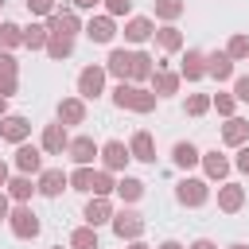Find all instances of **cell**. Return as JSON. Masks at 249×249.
<instances>
[{"label": "cell", "mask_w": 249, "mask_h": 249, "mask_svg": "<svg viewBox=\"0 0 249 249\" xmlns=\"http://www.w3.org/2000/svg\"><path fill=\"white\" fill-rule=\"evenodd\" d=\"M128 249H152V245H144V241L136 237V241H128Z\"/></svg>", "instance_id": "50"}, {"label": "cell", "mask_w": 249, "mask_h": 249, "mask_svg": "<svg viewBox=\"0 0 249 249\" xmlns=\"http://www.w3.org/2000/svg\"><path fill=\"white\" fill-rule=\"evenodd\" d=\"M179 78H187V82H198V78H206V51H187L183 54V66H179Z\"/></svg>", "instance_id": "19"}, {"label": "cell", "mask_w": 249, "mask_h": 249, "mask_svg": "<svg viewBox=\"0 0 249 249\" xmlns=\"http://www.w3.org/2000/svg\"><path fill=\"white\" fill-rule=\"evenodd\" d=\"M66 187H70V175H66L62 167H43V171H39V179H35V191H39V195H47V198H58Z\"/></svg>", "instance_id": "4"}, {"label": "cell", "mask_w": 249, "mask_h": 249, "mask_svg": "<svg viewBox=\"0 0 249 249\" xmlns=\"http://www.w3.org/2000/svg\"><path fill=\"white\" fill-rule=\"evenodd\" d=\"M113 187H117L113 171H105V167H101V171H93V191H89V195H109Z\"/></svg>", "instance_id": "38"}, {"label": "cell", "mask_w": 249, "mask_h": 249, "mask_svg": "<svg viewBox=\"0 0 249 249\" xmlns=\"http://www.w3.org/2000/svg\"><path fill=\"white\" fill-rule=\"evenodd\" d=\"M175 198H179L183 206H202V202L210 198V183H206V179H179Z\"/></svg>", "instance_id": "6"}, {"label": "cell", "mask_w": 249, "mask_h": 249, "mask_svg": "<svg viewBox=\"0 0 249 249\" xmlns=\"http://www.w3.org/2000/svg\"><path fill=\"white\" fill-rule=\"evenodd\" d=\"M183 0H156V19H163V23H175L179 16H183Z\"/></svg>", "instance_id": "34"}, {"label": "cell", "mask_w": 249, "mask_h": 249, "mask_svg": "<svg viewBox=\"0 0 249 249\" xmlns=\"http://www.w3.org/2000/svg\"><path fill=\"white\" fill-rule=\"evenodd\" d=\"M8 179H12V171H8V163H4V160H0V191H4V187H8Z\"/></svg>", "instance_id": "48"}, {"label": "cell", "mask_w": 249, "mask_h": 249, "mask_svg": "<svg viewBox=\"0 0 249 249\" xmlns=\"http://www.w3.org/2000/svg\"><path fill=\"white\" fill-rule=\"evenodd\" d=\"M226 249H249V245H241V241H233V245H226Z\"/></svg>", "instance_id": "52"}, {"label": "cell", "mask_w": 249, "mask_h": 249, "mask_svg": "<svg viewBox=\"0 0 249 249\" xmlns=\"http://www.w3.org/2000/svg\"><path fill=\"white\" fill-rule=\"evenodd\" d=\"M47 39H51V31H47L43 23L23 27V47H27V51H43V47H47Z\"/></svg>", "instance_id": "31"}, {"label": "cell", "mask_w": 249, "mask_h": 249, "mask_svg": "<svg viewBox=\"0 0 249 249\" xmlns=\"http://www.w3.org/2000/svg\"><path fill=\"white\" fill-rule=\"evenodd\" d=\"M27 132H31V121H27V117H19V113H4V117H0V140L23 144Z\"/></svg>", "instance_id": "8"}, {"label": "cell", "mask_w": 249, "mask_h": 249, "mask_svg": "<svg viewBox=\"0 0 249 249\" xmlns=\"http://www.w3.org/2000/svg\"><path fill=\"white\" fill-rule=\"evenodd\" d=\"M51 249H62V245H51Z\"/></svg>", "instance_id": "53"}, {"label": "cell", "mask_w": 249, "mask_h": 249, "mask_svg": "<svg viewBox=\"0 0 249 249\" xmlns=\"http://www.w3.org/2000/svg\"><path fill=\"white\" fill-rule=\"evenodd\" d=\"M113 105L117 109H132V113H152L156 109V93L144 89V86H136V82H117Z\"/></svg>", "instance_id": "1"}, {"label": "cell", "mask_w": 249, "mask_h": 249, "mask_svg": "<svg viewBox=\"0 0 249 249\" xmlns=\"http://www.w3.org/2000/svg\"><path fill=\"white\" fill-rule=\"evenodd\" d=\"M8 226H12V233L19 237V241H31V237H39V214L27 206V202H16L12 210H8Z\"/></svg>", "instance_id": "2"}, {"label": "cell", "mask_w": 249, "mask_h": 249, "mask_svg": "<svg viewBox=\"0 0 249 249\" xmlns=\"http://www.w3.org/2000/svg\"><path fill=\"white\" fill-rule=\"evenodd\" d=\"M101 89H105V66H86L78 74V97L82 101H93Z\"/></svg>", "instance_id": "7"}, {"label": "cell", "mask_w": 249, "mask_h": 249, "mask_svg": "<svg viewBox=\"0 0 249 249\" xmlns=\"http://www.w3.org/2000/svg\"><path fill=\"white\" fill-rule=\"evenodd\" d=\"M124 202H136V198H144V183L140 179H132V175H124V179H117V187H113Z\"/></svg>", "instance_id": "32"}, {"label": "cell", "mask_w": 249, "mask_h": 249, "mask_svg": "<svg viewBox=\"0 0 249 249\" xmlns=\"http://www.w3.org/2000/svg\"><path fill=\"white\" fill-rule=\"evenodd\" d=\"M82 218H86V226H105L109 218H113V202L105 198V195H93L89 202H86V210H82Z\"/></svg>", "instance_id": "14"}, {"label": "cell", "mask_w": 249, "mask_h": 249, "mask_svg": "<svg viewBox=\"0 0 249 249\" xmlns=\"http://www.w3.org/2000/svg\"><path fill=\"white\" fill-rule=\"evenodd\" d=\"M152 39H156V43H160L167 54H171V51H183V31H179L175 23H163V27H156V31H152Z\"/></svg>", "instance_id": "26"}, {"label": "cell", "mask_w": 249, "mask_h": 249, "mask_svg": "<svg viewBox=\"0 0 249 249\" xmlns=\"http://www.w3.org/2000/svg\"><path fill=\"white\" fill-rule=\"evenodd\" d=\"M210 105H214L222 117H233V109H237V97H233V93H218V97H210Z\"/></svg>", "instance_id": "40"}, {"label": "cell", "mask_w": 249, "mask_h": 249, "mask_svg": "<svg viewBox=\"0 0 249 249\" xmlns=\"http://www.w3.org/2000/svg\"><path fill=\"white\" fill-rule=\"evenodd\" d=\"M187 249H218V245H214V241H210V237H198V241H191V245H187Z\"/></svg>", "instance_id": "47"}, {"label": "cell", "mask_w": 249, "mask_h": 249, "mask_svg": "<svg viewBox=\"0 0 249 249\" xmlns=\"http://www.w3.org/2000/svg\"><path fill=\"white\" fill-rule=\"evenodd\" d=\"M152 31H156V23H152L148 16H132V19L124 23V39H128V43H148Z\"/></svg>", "instance_id": "23"}, {"label": "cell", "mask_w": 249, "mask_h": 249, "mask_svg": "<svg viewBox=\"0 0 249 249\" xmlns=\"http://www.w3.org/2000/svg\"><path fill=\"white\" fill-rule=\"evenodd\" d=\"M109 226H113V233L121 241H136L144 233V214H136V210H113Z\"/></svg>", "instance_id": "3"}, {"label": "cell", "mask_w": 249, "mask_h": 249, "mask_svg": "<svg viewBox=\"0 0 249 249\" xmlns=\"http://www.w3.org/2000/svg\"><path fill=\"white\" fill-rule=\"evenodd\" d=\"M198 163H202L206 179H218V183H226V175H230V167H233L218 148H214V152H202V160H198Z\"/></svg>", "instance_id": "20"}, {"label": "cell", "mask_w": 249, "mask_h": 249, "mask_svg": "<svg viewBox=\"0 0 249 249\" xmlns=\"http://www.w3.org/2000/svg\"><path fill=\"white\" fill-rule=\"evenodd\" d=\"M97 152H101V148L93 144V136H74V140L66 144V156H70V160H74L78 167H89Z\"/></svg>", "instance_id": "13"}, {"label": "cell", "mask_w": 249, "mask_h": 249, "mask_svg": "<svg viewBox=\"0 0 249 249\" xmlns=\"http://www.w3.org/2000/svg\"><path fill=\"white\" fill-rule=\"evenodd\" d=\"M152 93L156 97H171V93H179V74H171V70H152Z\"/></svg>", "instance_id": "24"}, {"label": "cell", "mask_w": 249, "mask_h": 249, "mask_svg": "<svg viewBox=\"0 0 249 249\" xmlns=\"http://www.w3.org/2000/svg\"><path fill=\"white\" fill-rule=\"evenodd\" d=\"M97 156H101V167H105V171H124V163L132 160V156H128V144H124V140H105Z\"/></svg>", "instance_id": "9"}, {"label": "cell", "mask_w": 249, "mask_h": 249, "mask_svg": "<svg viewBox=\"0 0 249 249\" xmlns=\"http://www.w3.org/2000/svg\"><path fill=\"white\" fill-rule=\"evenodd\" d=\"M8 198L12 202H27L31 195H35V183H31V175H16V179H8Z\"/></svg>", "instance_id": "28"}, {"label": "cell", "mask_w": 249, "mask_h": 249, "mask_svg": "<svg viewBox=\"0 0 249 249\" xmlns=\"http://www.w3.org/2000/svg\"><path fill=\"white\" fill-rule=\"evenodd\" d=\"M70 249H101V245H97V230H93V226H78V230L70 233Z\"/></svg>", "instance_id": "33"}, {"label": "cell", "mask_w": 249, "mask_h": 249, "mask_svg": "<svg viewBox=\"0 0 249 249\" xmlns=\"http://www.w3.org/2000/svg\"><path fill=\"white\" fill-rule=\"evenodd\" d=\"M93 43H113V35H117V23H113V16H93L86 27H82Z\"/></svg>", "instance_id": "21"}, {"label": "cell", "mask_w": 249, "mask_h": 249, "mask_svg": "<svg viewBox=\"0 0 249 249\" xmlns=\"http://www.w3.org/2000/svg\"><path fill=\"white\" fill-rule=\"evenodd\" d=\"M4 113H8V97H0V117H4Z\"/></svg>", "instance_id": "51"}, {"label": "cell", "mask_w": 249, "mask_h": 249, "mask_svg": "<svg viewBox=\"0 0 249 249\" xmlns=\"http://www.w3.org/2000/svg\"><path fill=\"white\" fill-rule=\"evenodd\" d=\"M206 109H210V97L206 93H191L187 97V117H202Z\"/></svg>", "instance_id": "39"}, {"label": "cell", "mask_w": 249, "mask_h": 249, "mask_svg": "<svg viewBox=\"0 0 249 249\" xmlns=\"http://www.w3.org/2000/svg\"><path fill=\"white\" fill-rule=\"evenodd\" d=\"M8 210H12V198H8V191H0V222L8 218Z\"/></svg>", "instance_id": "46"}, {"label": "cell", "mask_w": 249, "mask_h": 249, "mask_svg": "<svg viewBox=\"0 0 249 249\" xmlns=\"http://www.w3.org/2000/svg\"><path fill=\"white\" fill-rule=\"evenodd\" d=\"M27 12L31 16H51L54 12V0H27Z\"/></svg>", "instance_id": "42"}, {"label": "cell", "mask_w": 249, "mask_h": 249, "mask_svg": "<svg viewBox=\"0 0 249 249\" xmlns=\"http://www.w3.org/2000/svg\"><path fill=\"white\" fill-rule=\"evenodd\" d=\"M233 167H237L241 175H249V144H241V148H237V160H233Z\"/></svg>", "instance_id": "44"}, {"label": "cell", "mask_w": 249, "mask_h": 249, "mask_svg": "<svg viewBox=\"0 0 249 249\" xmlns=\"http://www.w3.org/2000/svg\"><path fill=\"white\" fill-rule=\"evenodd\" d=\"M160 249H187V245H179V241H163Z\"/></svg>", "instance_id": "49"}, {"label": "cell", "mask_w": 249, "mask_h": 249, "mask_svg": "<svg viewBox=\"0 0 249 249\" xmlns=\"http://www.w3.org/2000/svg\"><path fill=\"white\" fill-rule=\"evenodd\" d=\"M206 78L230 82V78H233V58H230L226 51H210V54H206Z\"/></svg>", "instance_id": "16"}, {"label": "cell", "mask_w": 249, "mask_h": 249, "mask_svg": "<svg viewBox=\"0 0 249 249\" xmlns=\"http://www.w3.org/2000/svg\"><path fill=\"white\" fill-rule=\"evenodd\" d=\"M70 4H74V12H93L101 0H70Z\"/></svg>", "instance_id": "45"}, {"label": "cell", "mask_w": 249, "mask_h": 249, "mask_svg": "<svg viewBox=\"0 0 249 249\" xmlns=\"http://www.w3.org/2000/svg\"><path fill=\"white\" fill-rule=\"evenodd\" d=\"M226 54H230L233 62L249 58V35H230V43H226Z\"/></svg>", "instance_id": "37"}, {"label": "cell", "mask_w": 249, "mask_h": 249, "mask_svg": "<svg viewBox=\"0 0 249 249\" xmlns=\"http://www.w3.org/2000/svg\"><path fill=\"white\" fill-rule=\"evenodd\" d=\"M152 70H156L152 54H144V51H132V74H128V82H148V78H152Z\"/></svg>", "instance_id": "29"}, {"label": "cell", "mask_w": 249, "mask_h": 249, "mask_svg": "<svg viewBox=\"0 0 249 249\" xmlns=\"http://www.w3.org/2000/svg\"><path fill=\"white\" fill-rule=\"evenodd\" d=\"M222 140H226L230 148H241V144L249 140V121H241V117H226V124H222Z\"/></svg>", "instance_id": "22"}, {"label": "cell", "mask_w": 249, "mask_h": 249, "mask_svg": "<svg viewBox=\"0 0 249 249\" xmlns=\"http://www.w3.org/2000/svg\"><path fill=\"white\" fill-rule=\"evenodd\" d=\"M128 156L132 160H140V163H156V140H152V132H132V140H128Z\"/></svg>", "instance_id": "17"}, {"label": "cell", "mask_w": 249, "mask_h": 249, "mask_svg": "<svg viewBox=\"0 0 249 249\" xmlns=\"http://www.w3.org/2000/svg\"><path fill=\"white\" fill-rule=\"evenodd\" d=\"M66 144H70V136H66V124H62V121L43 128V140H39V148H43L47 156H62V152H66Z\"/></svg>", "instance_id": "12"}, {"label": "cell", "mask_w": 249, "mask_h": 249, "mask_svg": "<svg viewBox=\"0 0 249 249\" xmlns=\"http://www.w3.org/2000/svg\"><path fill=\"white\" fill-rule=\"evenodd\" d=\"M233 97H237V101H249V74H241V78L233 82Z\"/></svg>", "instance_id": "43"}, {"label": "cell", "mask_w": 249, "mask_h": 249, "mask_svg": "<svg viewBox=\"0 0 249 249\" xmlns=\"http://www.w3.org/2000/svg\"><path fill=\"white\" fill-rule=\"evenodd\" d=\"M101 4H105V16H113V19L132 12V0H101Z\"/></svg>", "instance_id": "41"}, {"label": "cell", "mask_w": 249, "mask_h": 249, "mask_svg": "<svg viewBox=\"0 0 249 249\" xmlns=\"http://www.w3.org/2000/svg\"><path fill=\"white\" fill-rule=\"evenodd\" d=\"M43 51H47L54 62H62V58H70V54H74V39H66V35H51Z\"/></svg>", "instance_id": "30"}, {"label": "cell", "mask_w": 249, "mask_h": 249, "mask_svg": "<svg viewBox=\"0 0 249 249\" xmlns=\"http://www.w3.org/2000/svg\"><path fill=\"white\" fill-rule=\"evenodd\" d=\"M16 171H19V175H39V171H43V148H35V144H16Z\"/></svg>", "instance_id": "10"}, {"label": "cell", "mask_w": 249, "mask_h": 249, "mask_svg": "<svg viewBox=\"0 0 249 249\" xmlns=\"http://www.w3.org/2000/svg\"><path fill=\"white\" fill-rule=\"evenodd\" d=\"M171 160H175V167H195V163L202 160V152H198L191 140H179V144L171 148Z\"/></svg>", "instance_id": "27"}, {"label": "cell", "mask_w": 249, "mask_h": 249, "mask_svg": "<svg viewBox=\"0 0 249 249\" xmlns=\"http://www.w3.org/2000/svg\"><path fill=\"white\" fill-rule=\"evenodd\" d=\"M0 47H4V51L23 47V27H19V23H0Z\"/></svg>", "instance_id": "35"}, {"label": "cell", "mask_w": 249, "mask_h": 249, "mask_svg": "<svg viewBox=\"0 0 249 249\" xmlns=\"http://www.w3.org/2000/svg\"><path fill=\"white\" fill-rule=\"evenodd\" d=\"M70 187L82 191V195H89L93 191V167H74L70 171Z\"/></svg>", "instance_id": "36"}, {"label": "cell", "mask_w": 249, "mask_h": 249, "mask_svg": "<svg viewBox=\"0 0 249 249\" xmlns=\"http://www.w3.org/2000/svg\"><path fill=\"white\" fill-rule=\"evenodd\" d=\"M47 31H51V35H66V39H74V35L82 31V19H78V12H74V8H54V12H51Z\"/></svg>", "instance_id": "5"}, {"label": "cell", "mask_w": 249, "mask_h": 249, "mask_svg": "<svg viewBox=\"0 0 249 249\" xmlns=\"http://www.w3.org/2000/svg\"><path fill=\"white\" fill-rule=\"evenodd\" d=\"M241 206H245V187H241V183H222V187H218V210L237 214Z\"/></svg>", "instance_id": "18"}, {"label": "cell", "mask_w": 249, "mask_h": 249, "mask_svg": "<svg viewBox=\"0 0 249 249\" xmlns=\"http://www.w3.org/2000/svg\"><path fill=\"white\" fill-rule=\"evenodd\" d=\"M0 8H4V0H0Z\"/></svg>", "instance_id": "54"}, {"label": "cell", "mask_w": 249, "mask_h": 249, "mask_svg": "<svg viewBox=\"0 0 249 249\" xmlns=\"http://www.w3.org/2000/svg\"><path fill=\"white\" fill-rule=\"evenodd\" d=\"M58 121L62 124H82L86 121V101L82 97H62L58 101Z\"/></svg>", "instance_id": "25"}, {"label": "cell", "mask_w": 249, "mask_h": 249, "mask_svg": "<svg viewBox=\"0 0 249 249\" xmlns=\"http://www.w3.org/2000/svg\"><path fill=\"white\" fill-rule=\"evenodd\" d=\"M105 74H113L117 82H128V74H132V51H124V47L109 51V58H105Z\"/></svg>", "instance_id": "15"}, {"label": "cell", "mask_w": 249, "mask_h": 249, "mask_svg": "<svg viewBox=\"0 0 249 249\" xmlns=\"http://www.w3.org/2000/svg\"><path fill=\"white\" fill-rule=\"evenodd\" d=\"M19 86V62L12 58V51H0V97H12Z\"/></svg>", "instance_id": "11"}]
</instances>
